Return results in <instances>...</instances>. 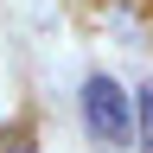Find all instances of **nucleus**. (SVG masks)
I'll use <instances>...</instances> for the list:
<instances>
[{
  "label": "nucleus",
  "mask_w": 153,
  "mask_h": 153,
  "mask_svg": "<svg viewBox=\"0 0 153 153\" xmlns=\"http://www.w3.org/2000/svg\"><path fill=\"white\" fill-rule=\"evenodd\" d=\"M134 140H140V153H153V83L140 89V108H134Z\"/></svg>",
  "instance_id": "2"
},
{
  "label": "nucleus",
  "mask_w": 153,
  "mask_h": 153,
  "mask_svg": "<svg viewBox=\"0 0 153 153\" xmlns=\"http://www.w3.org/2000/svg\"><path fill=\"white\" fill-rule=\"evenodd\" d=\"M83 121H89V140L108 147V153L134 140V108H128V89L115 76H89L83 83Z\"/></svg>",
  "instance_id": "1"
},
{
  "label": "nucleus",
  "mask_w": 153,
  "mask_h": 153,
  "mask_svg": "<svg viewBox=\"0 0 153 153\" xmlns=\"http://www.w3.org/2000/svg\"><path fill=\"white\" fill-rule=\"evenodd\" d=\"M0 153H38V147L26 140V134H7V140H0Z\"/></svg>",
  "instance_id": "3"
}]
</instances>
